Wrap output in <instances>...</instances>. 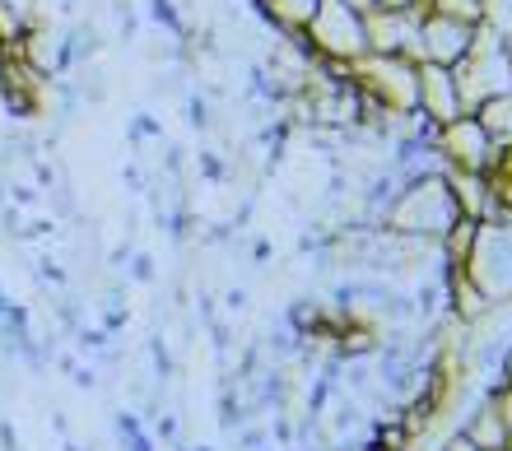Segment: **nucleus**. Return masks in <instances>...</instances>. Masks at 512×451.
Returning <instances> with one entry per match:
<instances>
[{
	"mask_svg": "<svg viewBox=\"0 0 512 451\" xmlns=\"http://www.w3.org/2000/svg\"><path fill=\"white\" fill-rule=\"evenodd\" d=\"M280 10H284V14H294V19H303V14H312L317 5H312V0H280Z\"/></svg>",
	"mask_w": 512,
	"mask_h": 451,
	"instance_id": "f257e3e1",
	"label": "nucleus"
}]
</instances>
